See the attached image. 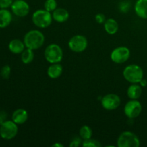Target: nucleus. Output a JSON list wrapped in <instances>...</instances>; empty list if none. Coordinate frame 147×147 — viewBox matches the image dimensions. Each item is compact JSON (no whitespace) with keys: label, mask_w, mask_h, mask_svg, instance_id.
<instances>
[{"label":"nucleus","mask_w":147,"mask_h":147,"mask_svg":"<svg viewBox=\"0 0 147 147\" xmlns=\"http://www.w3.org/2000/svg\"><path fill=\"white\" fill-rule=\"evenodd\" d=\"M139 83H140V86H142V87H146L147 86V80H145L144 78H143L142 80H141Z\"/></svg>","instance_id":"30"},{"label":"nucleus","mask_w":147,"mask_h":147,"mask_svg":"<svg viewBox=\"0 0 147 147\" xmlns=\"http://www.w3.org/2000/svg\"><path fill=\"white\" fill-rule=\"evenodd\" d=\"M53 19L57 22H65L69 18V12L63 8H57L53 11Z\"/></svg>","instance_id":"14"},{"label":"nucleus","mask_w":147,"mask_h":147,"mask_svg":"<svg viewBox=\"0 0 147 147\" xmlns=\"http://www.w3.org/2000/svg\"><path fill=\"white\" fill-rule=\"evenodd\" d=\"M57 4L56 0H46L44 4L45 9L50 11V12L53 11L55 9H57Z\"/></svg>","instance_id":"22"},{"label":"nucleus","mask_w":147,"mask_h":147,"mask_svg":"<svg viewBox=\"0 0 147 147\" xmlns=\"http://www.w3.org/2000/svg\"><path fill=\"white\" fill-rule=\"evenodd\" d=\"M34 25L40 28L48 27L53 22V16L45 9H39L34 11L32 17Z\"/></svg>","instance_id":"3"},{"label":"nucleus","mask_w":147,"mask_h":147,"mask_svg":"<svg viewBox=\"0 0 147 147\" xmlns=\"http://www.w3.org/2000/svg\"><path fill=\"white\" fill-rule=\"evenodd\" d=\"M95 20L97 22L98 24H103L106 21V17H105L104 14H97L95 17Z\"/></svg>","instance_id":"27"},{"label":"nucleus","mask_w":147,"mask_h":147,"mask_svg":"<svg viewBox=\"0 0 147 147\" xmlns=\"http://www.w3.org/2000/svg\"><path fill=\"white\" fill-rule=\"evenodd\" d=\"M80 142H81L80 139H79V138H78V137L75 138V139L72 141L71 143H70V147H77V146H80Z\"/></svg>","instance_id":"28"},{"label":"nucleus","mask_w":147,"mask_h":147,"mask_svg":"<svg viewBox=\"0 0 147 147\" xmlns=\"http://www.w3.org/2000/svg\"><path fill=\"white\" fill-rule=\"evenodd\" d=\"M45 42V36L40 31L32 30L26 33L24 37V43L27 48L37 50L43 45Z\"/></svg>","instance_id":"1"},{"label":"nucleus","mask_w":147,"mask_h":147,"mask_svg":"<svg viewBox=\"0 0 147 147\" xmlns=\"http://www.w3.org/2000/svg\"><path fill=\"white\" fill-rule=\"evenodd\" d=\"M142 93V86L137 83H133L129 87L127 90L128 97L132 100H137L141 97Z\"/></svg>","instance_id":"15"},{"label":"nucleus","mask_w":147,"mask_h":147,"mask_svg":"<svg viewBox=\"0 0 147 147\" xmlns=\"http://www.w3.org/2000/svg\"><path fill=\"white\" fill-rule=\"evenodd\" d=\"M68 46L70 50L75 53H82L87 48L88 40L85 36L78 34L70 39Z\"/></svg>","instance_id":"7"},{"label":"nucleus","mask_w":147,"mask_h":147,"mask_svg":"<svg viewBox=\"0 0 147 147\" xmlns=\"http://www.w3.org/2000/svg\"><path fill=\"white\" fill-rule=\"evenodd\" d=\"M17 1V0H13V1Z\"/></svg>","instance_id":"32"},{"label":"nucleus","mask_w":147,"mask_h":147,"mask_svg":"<svg viewBox=\"0 0 147 147\" xmlns=\"http://www.w3.org/2000/svg\"><path fill=\"white\" fill-rule=\"evenodd\" d=\"M7 119V113L4 111L0 112V126L4 123Z\"/></svg>","instance_id":"29"},{"label":"nucleus","mask_w":147,"mask_h":147,"mask_svg":"<svg viewBox=\"0 0 147 147\" xmlns=\"http://www.w3.org/2000/svg\"><path fill=\"white\" fill-rule=\"evenodd\" d=\"M25 45L24 42L18 39L12 40L9 44V49L14 54H20L24 50Z\"/></svg>","instance_id":"17"},{"label":"nucleus","mask_w":147,"mask_h":147,"mask_svg":"<svg viewBox=\"0 0 147 147\" xmlns=\"http://www.w3.org/2000/svg\"><path fill=\"white\" fill-rule=\"evenodd\" d=\"M12 15L9 10L6 9H0V28H5L8 27L11 22Z\"/></svg>","instance_id":"16"},{"label":"nucleus","mask_w":147,"mask_h":147,"mask_svg":"<svg viewBox=\"0 0 147 147\" xmlns=\"http://www.w3.org/2000/svg\"><path fill=\"white\" fill-rule=\"evenodd\" d=\"M123 76L131 83H139L144 78V71L137 65H129L123 70Z\"/></svg>","instance_id":"2"},{"label":"nucleus","mask_w":147,"mask_h":147,"mask_svg":"<svg viewBox=\"0 0 147 147\" xmlns=\"http://www.w3.org/2000/svg\"><path fill=\"white\" fill-rule=\"evenodd\" d=\"M11 8L14 14L20 17H26L30 12V6L24 0L14 1Z\"/></svg>","instance_id":"11"},{"label":"nucleus","mask_w":147,"mask_h":147,"mask_svg":"<svg viewBox=\"0 0 147 147\" xmlns=\"http://www.w3.org/2000/svg\"><path fill=\"white\" fill-rule=\"evenodd\" d=\"M104 29L109 34H114L119 30V24L114 19L109 18L104 22Z\"/></svg>","instance_id":"19"},{"label":"nucleus","mask_w":147,"mask_h":147,"mask_svg":"<svg viewBox=\"0 0 147 147\" xmlns=\"http://www.w3.org/2000/svg\"><path fill=\"white\" fill-rule=\"evenodd\" d=\"M28 119V113L23 109H19L14 111L11 116V120L17 125L23 124Z\"/></svg>","instance_id":"12"},{"label":"nucleus","mask_w":147,"mask_h":147,"mask_svg":"<svg viewBox=\"0 0 147 147\" xmlns=\"http://www.w3.org/2000/svg\"><path fill=\"white\" fill-rule=\"evenodd\" d=\"M119 147H139L140 140L134 133L131 131H124L120 134L117 140Z\"/></svg>","instance_id":"5"},{"label":"nucleus","mask_w":147,"mask_h":147,"mask_svg":"<svg viewBox=\"0 0 147 147\" xmlns=\"http://www.w3.org/2000/svg\"><path fill=\"white\" fill-rule=\"evenodd\" d=\"M13 0H0V9H7L11 7Z\"/></svg>","instance_id":"25"},{"label":"nucleus","mask_w":147,"mask_h":147,"mask_svg":"<svg viewBox=\"0 0 147 147\" xmlns=\"http://www.w3.org/2000/svg\"><path fill=\"white\" fill-rule=\"evenodd\" d=\"M11 74V67L9 65H4L0 70V76L3 79H8Z\"/></svg>","instance_id":"24"},{"label":"nucleus","mask_w":147,"mask_h":147,"mask_svg":"<svg viewBox=\"0 0 147 147\" xmlns=\"http://www.w3.org/2000/svg\"><path fill=\"white\" fill-rule=\"evenodd\" d=\"M18 133V126L11 121H5L0 126V136L6 140H10L15 137Z\"/></svg>","instance_id":"6"},{"label":"nucleus","mask_w":147,"mask_h":147,"mask_svg":"<svg viewBox=\"0 0 147 147\" xmlns=\"http://www.w3.org/2000/svg\"><path fill=\"white\" fill-rule=\"evenodd\" d=\"M79 134H80V136L83 140H86V139H89L91 138L93 132H92V129H90V126L85 125L80 128Z\"/></svg>","instance_id":"21"},{"label":"nucleus","mask_w":147,"mask_h":147,"mask_svg":"<svg viewBox=\"0 0 147 147\" xmlns=\"http://www.w3.org/2000/svg\"><path fill=\"white\" fill-rule=\"evenodd\" d=\"M131 52L128 47L121 46L115 48L111 54V59L112 61L117 64H121L129 60Z\"/></svg>","instance_id":"8"},{"label":"nucleus","mask_w":147,"mask_h":147,"mask_svg":"<svg viewBox=\"0 0 147 147\" xmlns=\"http://www.w3.org/2000/svg\"><path fill=\"white\" fill-rule=\"evenodd\" d=\"M64 145L63 144H60V143H55L54 144L52 145V147H63Z\"/></svg>","instance_id":"31"},{"label":"nucleus","mask_w":147,"mask_h":147,"mask_svg":"<svg viewBox=\"0 0 147 147\" xmlns=\"http://www.w3.org/2000/svg\"><path fill=\"white\" fill-rule=\"evenodd\" d=\"M121 104V98L118 95L110 93L103 96L101 99V105L103 109L113 111L118 109Z\"/></svg>","instance_id":"10"},{"label":"nucleus","mask_w":147,"mask_h":147,"mask_svg":"<svg viewBox=\"0 0 147 147\" xmlns=\"http://www.w3.org/2000/svg\"><path fill=\"white\" fill-rule=\"evenodd\" d=\"M134 9L137 16L147 20V0H137L135 4Z\"/></svg>","instance_id":"13"},{"label":"nucleus","mask_w":147,"mask_h":147,"mask_svg":"<svg viewBox=\"0 0 147 147\" xmlns=\"http://www.w3.org/2000/svg\"><path fill=\"white\" fill-rule=\"evenodd\" d=\"M63 57V52L61 47L57 44H50L45 50V58L48 63H60Z\"/></svg>","instance_id":"4"},{"label":"nucleus","mask_w":147,"mask_h":147,"mask_svg":"<svg viewBox=\"0 0 147 147\" xmlns=\"http://www.w3.org/2000/svg\"><path fill=\"white\" fill-rule=\"evenodd\" d=\"M129 7H130V4L127 1H122L119 4V9L122 12H126L129 11Z\"/></svg>","instance_id":"26"},{"label":"nucleus","mask_w":147,"mask_h":147,"mask_svg":"<svg viewBox=\"0 0 147 147\" xmlns=\"http://www.w3.org/2000/svg\"><path fill=\"white\" fill-rule=\"evenodd\" d=\"M82 146L83 147H100L101 144L98 141L90 138V139L83 141Z\"/></svg>","instance_id":"23"},{"label":"nucleus","mask_w":147,"mask_h":147,"mask_svg":"<svg viewBox=\"0 0 147 147\" xmlns=\"http://www.w3.org/2000/svg\"><path fill=\"white\" fill-rule=\"evenodd\" d=\"M21 59L22 61L24 64H29L32 63L34 59V55L33 50L30 48L24 49V51L21 53Z\"/></svg>","instance_id":"20"},{"label":"nucleus","mask_w":147,"mask_h":147,"mask_svg":"<svg viewBox=\"0 0 147 147\" xmlns=\"http://www.w3.org/2000/svg\"><path fill=\"white\" fill-rule=\"evenodd\" d=\"M63 73V66L60 63H53L47 69V75L50 78L56 79Z\"/></svg>","instance_id":"18"},{"label":"nucleus","mask_w":147,"mask_h":147,"mask_svg":"<svg viewBox=\"0 0 147 147\" xmlns=\"http://www.w3.org/2000/svg\"><path fill=\"white\" fill-rule=\"evenodd\" d=\"M142 106L137 100H132L128 101L124 106V113L129 119H133L137 118L141 114Z\"/></svg>","instance_id":"9"}]
</instances>
